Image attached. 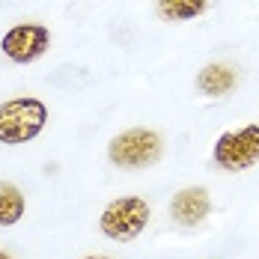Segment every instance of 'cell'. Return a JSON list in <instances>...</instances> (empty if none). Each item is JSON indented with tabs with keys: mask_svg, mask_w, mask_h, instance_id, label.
<instances>
[{
	"mask_svg": "<svg viewBox=\"0 0 259 259\" xmlns=\"http://www.w3.org/2000/svg\"><path fill=\"white\" fill-rule=\"evenodd\" d=\"M48 125V104L36 96H18L0 104V143L21 146L36 140Z\"/></svg>",
	"mask_w": 259,
	"mask_h": 259,
	"instance_id": "6da1fadb",
	"label": "cell"
},
{
	"mask_svg": "<svg viewBox=\"0 0 259 259\" xmlns=\"http://www.w3.org/2000/svg\"><path fill=\"white\" fill-rule=\"evenodd\" d=\"M164 152V140L152 128H128L116 134L107 143V158L110 164L122 167V170H143L152 167Z\"/></svg>",
	"mask_w": 259,
	"mask_h": 259,
	"instance_id": "7a4b0ae2",
	"label": "cell"
},
{
	"mask_svg": "<svg viewBox=\"0 0 259 259\" xmlns=\"http://www.w3.org/2000/svg\"><path fill=\"white\" fill-rule=\"evenodd\" d=\"M149 218H152V208L143 197H119L107 203L99 214V230L113 241H134L149 227Z\"/></svg>",
	"mask_w": 259,
	"mask_h": 259,
	"instance_id": "3957f363",
	"label": "cell"
},
{
	"mask_svg": "<svg viewBox=\"0 0 259 259\" xmlns=\"http://www.w3.org/2000/svg\"><path fill=\"white\" fill-rule=\"evenodd\" d=\"M214 164L227 173H241L259 164V125H244L238 131H224L214 140Z\"/></svg>",
	"mask_w": 259,
	"mask_h": 259,
	"instance_id": "277c9868",
	"label": "cell"
},
{
	"mask_svg": "<svg viewBox=\"0 0 259 259\" xmlns=\"http://www.w3.org/2000/svg\"><path fill=\"white\" fill-rule=\"evenodd\" d=\"M48 48H51V33H48L45 24H15L12 30H6V36L0 39L3 57L18 63V66L36 63Z\"/></svg>",
	"mask_w": 259,
	"mask_h": 259,
	"instance_id": "5b68a950",
	"label": "cell"
},
{
	"mask_svg": "<svg viewBox=\"0 0 259 259\" xmlns=\"http://www.w3.org/2000/svg\"><path fill=\"white\" fill-rule=\"evenodd\" d=\"M208 211H211V197H208V191L203 185L182 188L170 200V218L179 227H197V224H203L208 218Z\"/></svg>",
	"mask_w": 259,
	"mask_h": 259,
	"instance_id": "8992f818",
	"label": "cell"
},
{
	"mask_svg": "<svg viewBox=\"0 0 259 259\" xmlns=\"http://www.w3.org/2000/svg\"><path fill=\"white\" fill-rule=\"evenodd\" d=\"M197 90L208 99H221L235 90V72L227 63H208L197 75Z\"/></svg>",
	"mask_w": 259,
	"mask_h": 259,
	"instance_id": "52a82bcc",
	"label": "cell"
},
{
	"mask_svg": "<svg viewBox=\"0 0 259 259\" xmlns=\"http://www.w3.org/2000/svg\"><path fill=\"white\" fill-rule=\"evenodd\" d=\"M27 211L24 191L15 182H0V227H15Z\"/></svg>",
	"mask_w": 259,
	"mask_h": 259,
	"instance_id": "ba28073f",
	"label": "cell"
},
{
	"mask_svg": "<svg viewBox=\"0 0 259 259\" xmlns=\"http://www.w3.org/2000/svg\"><path fill=\"white\" fill-rule=\"evenodd\" d=\"M158 15L167 21H191L206 12L208 0H158Z\"/></svg>",
	"mask_w": 259,
	"mask_h": 259,
	"instance_id": "9c48e42d",
	"label": "cell"
},
{
	"mask_svg": "<svg viewBox=\"0 0 259 259\" xmlns=\"http://www.w3.org/2000/svg\"><path fill=\"white\" fill-rule=\"evenodd\" d=\"M80 259H113V256H102V253H90V256H80Z\"/></svg>",
	"mask_w": 259,
	"mask_h": 259,
	"instance_id": "30bf717a",
	"label": "cell"
},
{
	"mask_svg": "<svg viewBox=\"0 0 259 259\" xmlns=\"http://www.w3.org/2000/svg\"><path fill=\"white\" fill-rule=\"evenodd\" d=\"M0 259H12V253H6V250H0Z\"/></svg>",
	"mask_w": 259,
	"mask_h": 259,
	"instance_id": "8fae6325",
	"label": "cell"
}]
</instances>
